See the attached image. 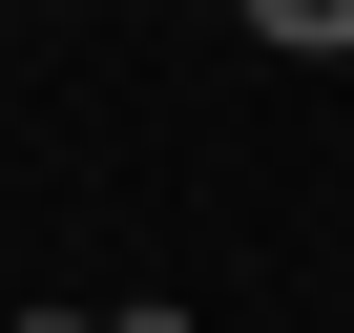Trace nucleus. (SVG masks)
<instances>
[{"instance_id": "f257e3e1", "label": "nucleus", "mask_w": 354, "mask_h": 333, "mask_svg": "<svg viewBox=\"0 0 354 333\" xmlns=\"http://www.w3.org/2000/svg\"><path fill=\"white\" fill-rule=\"evenodd\" d=\"M230 21H271V42H313V63H354V0H230Z\"/></svg>"}, {"instance_id": "f03ea898", "label": "nucleus", "mask_w": 354, "mask_h": 333, "mask_svg": "<svg viewBox=\"0 0 354 333\" xmlns=\"http://www.w3.org/2000/svg\"><path fill=\"white\" fill-rule=\"evenodd\" d=\"M0 333H104V312H0Z\"/></svg>"}]
</instances>
